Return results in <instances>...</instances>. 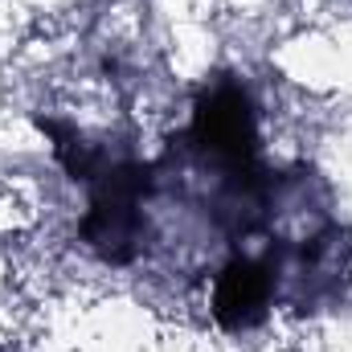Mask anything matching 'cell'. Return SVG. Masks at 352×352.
I'll use <instances>...</instances> for the list:
<instances>
[{"instance_id": "cell-1", "label": "cell", "mask_w": 352, "mask_h": 352, "mask_svg": "<svg viewBox=\"0 0 352 352\" xmlns=\"http://www.w3.org/2000/svg\"><path fill=\"white\" fill-rule=\"evenodd\" d=\"M274 303H278V283H274L270 258L234 254L217 270L209 307H213V320L226 332H254V328H263Z\"/></svg>"}]
</instances>
